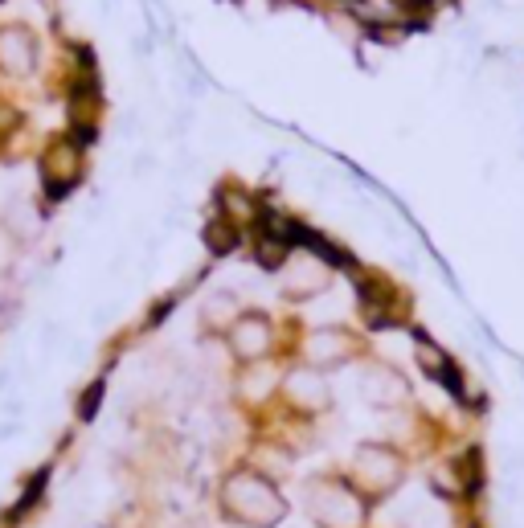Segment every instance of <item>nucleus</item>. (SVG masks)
Listing matches in <instances>:
<instances>
[{
    "instance_id": "9",
    "label": "nucleus",
    "mask_w": 524,
    "mask_h": 528,
    "mask_svg": "<svg viewBox=\"0 0 524 528\" xmlns=\"http://www.w3.org/2000/svg\"><path fill=\"white\" fill-rule=\"evenodd\" d=\"M283 389H287V398H291L299 410H312V414L328 410V402H332V389H328L324 373H312V369H295V373L283 381Z\"/></svg>"
},
{
    "instance_id": "7",
    "label": "nucleus",
    "mask_w": 524,
    "mask_h": 528,
    "mask_svg": "<svg viewBox=\"0 0 524 528\" xmlns=\"http://www.w3.org/2000/svg\"><path fill=\"white\" fill-rule=\"evenodd\" d=\"M230 352H234L238 361H246V365L262 361V357L271 352V320L258 316V312L242 316V320L230 328Z\"/></svg>"
},
{
    "instance_id": "14",
    "label": "nucleus",
    "mask_w": 524,
    "mask_h": 528,
    "mask_svg": "<svg viewBox=\"0 0 524 528\" xmlns=\"http://www.w3.org/2000/svg\"><path fill=\"white\" fill-rule=\"evenodd\" d=\"M205 246H209L213 254H230V250L238 246V226L226 222V217H217V222L205 226Z\"/></svg>"
},
{
    "instance_id": "3",
    "label": "nucleus",
    "mask_w": 524,
    "mask_h": 528,
    "mask_svg": "<svg viewBox=\"0 0 524 528\" xmlns=\"http://www.w3.org/2000/svg\"><path fill=\"white\" fill-rule=\"evenodd\" d=\"M353 483L365 496H389L402 483V455L381 443H365L353 455Z\"/></svg>"
},
{
    "instance_id": "12",
    "label": "nucleus",
    "mask_w": 524,
    "mask_h": 528,
    "mask_svg": "<svg viewBox=\"0 0 524 528\" xmlns=\"http://www.w3.org/2000/svg\"><path fill=\"white\" fill-rule=\"evenodd\" d=\"M414 361H418V369H422L426 377H434V381H455V369H451V361H447V352L434 344L430 336H418V340H414Z\"/></svg>"
},
{
    "instance_id": "15",
    "label": "nucleus",
    "mask_w": 524,
    "mask_h": 528,
    "mask_svg": "<svg viewBox=\"0 0 524 528\" xmlns=\"http://www.w3.org/2000/svg\"><path fill=\"white\" fill-rule=\"evenodd\" d=\"M279 385V377L271 369H254L242 377V398L246 402H262V398H271V389Z\"/></svg>"
},
{
    "instance_id": "2",
    "label": "nucleus",
    "mask_w": 524,
    "mask_h": 528,
    "mask_svg": "<svg viewBox=\"0 0 524 528\" xmlns=\"http://www.w3.org/2000/svg\"><path fill=\"white\" fill-rule=\"evenodd\" d=\"M308 512L320 528H361L365 524V504L361 496L336 479H316L308 483Z\"/></svg>"
},
{
    "instance_id": "16",
    "label": "nucleus",
    "mask_w": 524,
    "mask_h": 528,
    "mask_svg": "<svg viewBox=\"0 0 524 528\" xmlns=\"http://www.w3.org/2000/svg\"><path fill=\"white\" fill-rule=\"evenodd\" d=\"M422 5H430V0H422Z\"/></svg>"
},
{
    "instance_id": "4",
    "label": "nucleus",
    "mask_w": 524,
    "mask_h": 528,
    "mask_svg": "<svg viewBox=\"0 0 524 528\" xmlns=\"http://www.w3.org/2000/svg\"><path fill=\"white\" fill-rule=\"evenodd\" d=\"M279 283H283L287 299H312L332 283V271H328V262L320 254H299V258H287Z\"/></svg>"
},
{
    "instance_id": "8",
    "label": "nucleus",
    "mask_w": 524,
    "mask_h": 528,
    "mask_svg": "<svg viewBox=\"0 0 524 528\" xmlns=\"http://www.w3.org/2000/svg\"><path fill=\"white\" fill-rule=\"evenodd\" d=\"M37 66V41L25 25H5L0 29V70L5 74H29Z\"/></svg>"
},
{
    "instance_id": "1",
    "label": "nucleus",
    "mask_w": 524,
    "mask_h": 528,
    "mask_svg": "<svg viewBox=\"0 0 524 528\" xmlns=\"http://www.w3.org/2000/svg\"><path fill=\"white\" fill-rule=\"evenodd\" d=\"M222 508L246 528H275L287 516V504H283L279 488L258 467L234 471L222 483Z\"/></svg>"
},
{
    "instance_id": "13",
    "label": "nucleus",
    "mask_w": 524,
    "mask_h": 528,
    "mask_svg": "<svg viewBox=\"0 0 524 528\" xmlns=\"http://www.w3.org/2000/svg\"><path fill=\"white\" fill-rule=\"evenodd\" d=\"M217 197H222V217H226V222H234V226L250 222V217L258 213V209H254V197H246L242 189H222Z\"/></svg>"
},
{
    "instance_id": "10",
    "label": "nucleus",
    "mask_w": 524,
    "mask_h": 528,
    "mask_svg": "<svg viewBox=\"0 0 524 528\" xmlns=\"http://www.w3.org/2000/svg\"><path fill=\"white\" fill-rule=\"evenodd\" d=\"M353 336H348L344 328H316L312 336H308V361L316 365V369H332V365H340V361H348L353 357Z\"/></svg>"
},
{
    "instance_id": "11",
    "label": "nucleus",
    "mask_w": 524,
    "mask_h": 528,
    "mask_svg": "<svg viewBox=\"0 0 524 528\" xmlns=\"http://www.w3.org/2000/svg\"><path fill=\"white\" fill-rule=\"evenodd\" d=\"M242 320V307H238V295L234 291H213L205 303H201V328L205 332H226Z\"/></svg>"
},
{
    "instance_id": "5",
    "label": "nucleus",
    "mask_w": 524,
    "mask_h": 528,
    "mask_svg": "<svg viewBox=\"0 0 524 528\" xmlns=\"http://www.w3.org/2000/svg\"><path fill=\"white\" fill-rule=\"evenodd\" d=\"M361 398L377 410H402L410 402V381L389 365H373L361 373Z\"/></svg>"
},
{
    "instance_id": "6",
    "label": "nucleus",
    "mask_w": 524,
    "mask_h": 528,
    "mask_svg": "<svg viewBox=\"0 0 524 528\" xmlns=\"http://www.w3.org/2000/svg\"><path fill=\"white\" fill-rule=\"evenodd\" d=\"M41 172H46V185L50 193H66L78 185V176H82V152L74 140H54L46 148V160H41Z\"/></svg>"
}]
</instances>
